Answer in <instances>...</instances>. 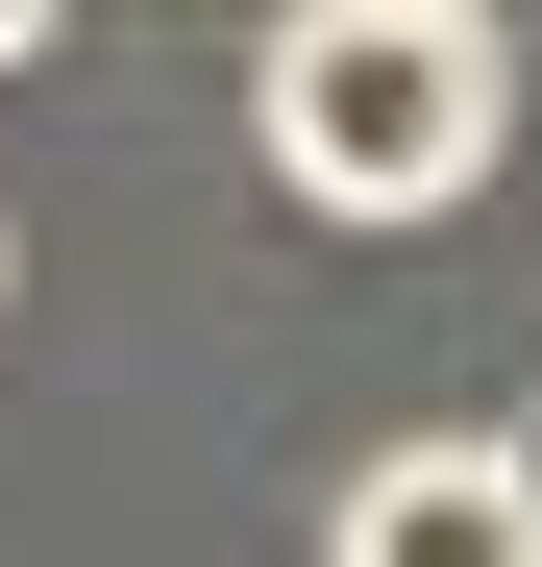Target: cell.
I'll list each match as a JSON object with an SVG mask.
<instances>
[{
    "label": "cell",
    "instance_id": "6da1fadb",
    "mask_svg": "<svg viewBox=\"0 0 542 567\" xmlns=\"http://www.w3.org/2000/svg\"><path fill=\"white\" fill-rule=\"evenodd\" d=\"M247 148L296 223H469L493 148H518V50L469 25V0H296V25L247 50Z\"/></svg>",
    "mask_w": 542,
    "mask_h": 567
},
{
    "label": "cell",
    "instance_id": "7a4b0ae2",
    "mask_svg": "<svg viewBox=\"0 0 542 567\" xmlns=\"http://www.w3.org/2000/svg\"><path fill=\"white\" fill-rule=\"evenodd\" d=\"M321 567H542V444H493V420L371 444L345 518H321Z\"/></svg>",
    "mask_w": 542,
    "mask_h": 567
},
{
    "label": "cell",
    "instance_id": "3957f363",
    "mask_svg": "<svg viewBox=\"0 0 542 567\" xmlns=\"http://www.w3.org/2000/svg\"><path fill=\"white\" fill-rule=\"evenodd\" d=\"M25 50H50V0H0V74H25Z\"/></svg>",
    "mask_w": 542,
    "mask_h": 567
},
{
    "label": "cell",
    "instance_id": "277c9868",
    "mask_svg": "<svg viewBox=\"0 0 542 567\" xmlns=\"http://www.w3.org/2000/svg\"><path fill=\"white\" fill-rule=\"evenodd\" d=\"M0 271H25V223H0Z\"/></svg>",
    "mask_w": 542,
    "mask_h": 567
}]
</instances>
